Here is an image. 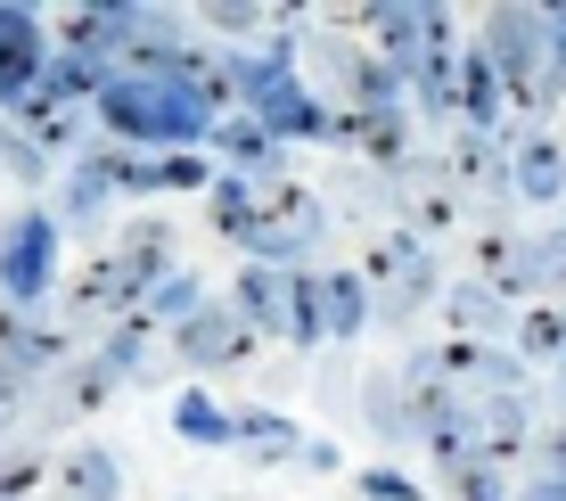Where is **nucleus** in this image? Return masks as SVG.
Listing matches in <instances>:
<instances>
[{"label":"nucleus","mask_w":566,"mask_h":501,"mask_svg":"<svg viewBox=\"0 0 566 501\" xmlns=\"http://www.w3.org/2000/svg\"><path fill=\"white\" fill-rule=\"evenodd\" d=\"M99 124L115 132L124 148H198L213 140V115L198 107V91L172 83V74H115L99 91Z\"/></svg>","instance_id":"f257e3e1"},{"label":"nucleus","mask_w":566,"mask_h":501,"mask_svg":"<svg viewBox=\"0 0 566 501\" xmlns=\"http://www.w3.org/2000/svg\"><path fill=\"white\" fill-rule=\"evenodd\" d=\"M156 280H172V230L165 222H132L99 263H83L66 288L74 313H140L156 296Z\"/></svg>","instance_id":"f03ea898"},{"label":"nucleus","mask_w":566,"mask_h":501,"mask_svg":"<svg viewBox=\"0 0 566 501\" xmlns=\"http://www.w3.org/2000/svg\"><path fill=\"white\" fill-rule=\"evenodd\" d=\"M476 50L493 58V74H501V91H510L517 115L558 107V91H551V9H493Z\"/></svg>","instance_id":"7ed1b4c3"},{"label":"nucleus","mask_w":566,"mask_h":501,"mask_svg":"<svg viewBox=\"0 0 566 501\" xmlns=\"http://www.w3.org/2000/svg\"><path fill=\"white\" fill-rule=\"evenodd\" d=\"M321 239V198L296 181V173H263L255 181V215H247V255L255 263H296L304 247Z\"/></svg>","instance_id":"20e7f679"},{"label":"nucleus","mask_w":566,"mask_h":501,"mask_svg":"<svg viewBox=\"0 0 566 501\" xmlns=\"http://www.w3.org/2000/svg\"><path fill=\"white\" fill-rule=\"evenodd\" d=\"M361 280H369V296H378L386 321H411L419 304L443 296V288H436V255L419 247V230H386V239H369Z\"/></svg>","instance_id":"39448f33"},{"label":"nucleus","mask_w":566,"mask_h":501,"mask_svg":"<svg viewBox=\"0 0 566 501\" xmlns=\"http://www.w3.org/2000/svg\"><path fill=\"white\" fill-rule=\"evenodd\" d=\"M50 280H57V215L25 206V215H9V230H0V296L42 304Z\"/></svg>","instance_id":"423d86ee"},{"label":"nucleus","mask_w":566,"mask_h":501,"mask_svg":"<svg viewBox=\"0 0 566 501\" xmlns=\"http://www.w3.org/2000/svg\"><path fill=\"white\" fill-rule=\"evenodd\" d=\"M247 115H255V124L271 132V140H328V132H337V107L321 100V91L304 83V74H280V83H263L255 100H247Z\"/></svg>","instance_id":"0eeeda50"},{"label":"nucleus","mask_w":566,"mask_h":501,"mask_svg":"<svg viewBox=\"0 0 566 501\" xmlns=\"http://www.w3.org/2000/svg\"><path fill=\"white\" fill-rule=\"evenodd\" d=\"M172 354H181L189 370H230V362L255 354V321H247L239 304H198V313L172 330Z\"/></svg>","instance_id":"6e6552de"},{"label":"nucleus","mask_w":566,"mask_h":501,"mask_svg":"<svg viewBox=\"0 0 566 501\" xmlns=\"http://www.w3.org/2000/svg\"><path fill=\"white\" fill-rule=\"evenodd\" d=\"M50 66V25L17 0H0V107H17Z\"/></svg>","instance_id":"1a4fd4ad"},{"label":"nucleus","mask_w":566,"mask_h":501,"mask_svg":"<svg viewBox=\"0 0 566 501\" xmlns=\"http://www.w3.org/2000/svg\"><path fill=\"white\" fill-rule=\"evenodd\" d=\"M436 370L452 378V387H484V395H517L525 362H517V345H468V337H443V345H436Z\"/></svg>","instance_id":"9d476101"},{"label":"nucleus","mask_w":566,"mask_h":501,"mask_svg":"<svg viewBox=\"0 0 566 501\" xmlns=\"http://www.w3.org/2000/svg\"><path fill=\"white\" fill-rule=\"evenodd\" d=\"M328 140H345V148H361V157H378V165H411L402 148H411V107H337V132Z\"/></svg>","instance_id":"9b49d317"},{"label":"nucleus","mask_w":566,"mask_h":501,"mask_svg":"<svg viewBox=\"0 0 566 501\" xmlns=\"http://www.w3.org/2000/svg\"><path fill=\"white\" fill-rule=\"evenodd\" d=\"M510 189L525 206H558L566 198V140H551V132H517L510 148Z\"/></svg>","instance_id":"f8f14e48"},{"label":"nucleus","mask_w":566,"mask_h":501,"mask_svg":"<svg viewBox=\"0 0 566 501\" xmlns=\"http://www.w3.org/2000/svg\"><path fill=\"white\" fill-rule=\"evenodd\" d=\"M50 501H124V469L107 445H74L50 460Z\"/></svg>","instance_id":"ddd939ff"},{"label":"nucleus","mask_w":566,"mask_h":501,"mask_svg":"<svg viewBox=\"0 0 566 501\" xmlns=\"http://www.w3.org/2000/svg\"><path fill=\"white\" fill-rule=\"evenodd\" d=\"M124 362L115 354H91V362H74V370H57V395H50V428H74V419H91L99 403L124 387Z\"/></svg>","instance_id":"4468645a"},{"label":"nucleus","mask_w":566,"mask_h":501,"mask_svg":"<svg viewBox=\"0 0 566 501\" xmlns=\"http://www.w3.org/2000/svg\"><path fill=\"white\" fill-rule=\"evenodd\" d=\"M57 354H66V337H57L33 304H9V313H0V362H17V370L33 378V370H50Z\"/></svg>","instance_id":"2eb2a0df"},{"label":"nucleus","mask_w":566,"mask_h":501,"mask_svg":"<svg viewBox=\"0 0 566 501\" xmlns=\"http://www.w3.org/2000/svg\"><path fill=\"white\" fill-rule=\"evenodd\" d=\"M525 445H534V436H525V395H484L476 403V460L510 469Z\"/></svg>","instance_id":"dca6fc26"},{"label":"nucleus","mask_w":566,"mask_h":501,"mask_svg":"<svg viewBox=\"0 0 566 501\" xmlns=\"http://www.w3.org/2000/svg\"><path fill=\"white\" fill-rule=\"evenodd\" d=\"M443 181L452 189H510V148H493V132H460L443 148Z\"/></svg>","instance_id":"f3484780"},{"label":"nucleus","mask_w":566,"mask_h":501,"mask_svg":"<svg viewBox=\"0 0 566 501\" xmlns=\"http://www.w3.org/2000/svg\"><path fill=\"white\" fill-rule=\"evenodd\" d=\"M501 115H510V91H501L493 58H484V50H460V124H468V132H501Z\"/></svg>","instance_id":"a211bd4d"},{"label":"nucleus","mask_w":566,"mask_h":501,"mask_svg":"<svg viewBox=\"0 0 566 501\" xmlns=\"http://www.w3.org/2000/svg\"><path fill=\"white\" fill-rule=\"evenodd\" d=\"M443 321H452V337H468V345H501V330H510V304H501L493 288L460 280L452 296H443Z\"/></svg>","instance_id":"6ab92c4d"},{"label":"nucleus","mask_w":566,"mask_h":501,"mask_svg":"<svg viewBox=\"0 0 566 501\" xmlns=\"http://www.w3.org/2000/svg\"><path fill=\"white\" fill-rule=\"evenodd\" d=\"M213 157H222L230 173H247V181H255V165H263V173H280V140H271L255 115H222V124H213Z\"/></svg>","instance_id":"aec40b11"},{"label":"nucleus","mask_w":566,"mask_h":501,"mask_svg":"<svg viewBox=\"0 0 566 501\" xmlns=\"http://www.w3.org/2000/svg\"><path fill=\"white\" fill-rule=\"evenodd\" d=\"M172 436L181 445H198V452H213V445H239V411H222L206 387H189L181 403H172Z\"/></svg>","instance_id":"412c9836"},{"label":"nucleus","mask_w":566,"mask_h":501,"mask_svg":"<svg viewBox=\"0 0 566 501\" xmlns=\"http://www.w3.org/2000/svg\"><path fill=\"white\" fill-rule=\"evenodd\" d=\"M213 181H222V165L206 148H165V157H140V173H132V189H213Z\"/></svg>","instance_id":"4be33fe9"},{"label":"nucleus","mask_w":566,"mask_h":501,"mask_svg":"<svg viewBox=\"0 0 566 501\" xmlns=\"http://www.w3.org/2000/svg\"><path fill=\"white\" fill-rule=\"evenodd\" d=\"M230 304L255 321V337H263V330H287V280L271 272V263H247L239 288H230Z\"/></svg>","instance_id":"5701e85b"},{"label":"nucleus","mask_w":566,"mask_h":501,"mask_svg":"<svg viewBox=\"0 0 566 501\" xmlns=\"http://www.w3.org/2000/svg\"><path fill=\"white\" fill-rule=\"evenodd\" d=\"M321 304H328V337H361L369 313H378V296H369L361 272H321Z\"/></svg>","instance_id":"b1692460"},{"label":"nucleus","mask_w":566,"mask_h":501,"mask_svg":"<svg viewBox=\"0 0 566 501\" xmlns=\"http://www.w3.org/2000/svg\"><path fill=\"white\" fill-rule=\"evenodd\" d=\"M517 362H566V304H525L517 313Z\"/></svg>","instance_id":"393cba45"},{"label":"nucleus","mask_w":566,"mask_h":501,"mask_svg":"<svg viewBox=\"0 0 566 501\" xmlns=\"http://www.w3.org/2000/svg\"><path fill=\"white\" fill-rule=\"evenodd\" d=\"M239 445L255 460H304V428L287 411H239Z\"/></svg>","instance_id":"a878e982"},{"label":"nucleus","mask_w":566,"mask_h":501,"mask_svg":"<svg viewBox=\"0 0 566 501\" xmlns=\"http://www.w3.org/2000/svg\"><path fill=\"white\" fill-rule=\"evenodd\" d=\"M328 337V304H321V272H287V345H321Z\"/></svg>","instance_id":"bb28decb"},{"label":"nucleus","mask_w":566,"mask_h":501,"mask_svg":"<svg viewBox=\"0 0 566 501\" xmlns=\"http://www.w3.org/2000/svg\"><path fill=\"white\" fill-rule=\"evenodd\" d=\"M525 263H534V296L542 304H566V222L542 230V239H525Z\"/></svg>","instance_id":"cd10ccee"},{"label":"nucleus","mask_w":566,"mask_h":501,"mask_svg":"<svg viewBox=\"0 0 566 501\" xmlns=\"http://www.w3.org/2000/svg\"><path fill=\"white\" fill-rule=\"evenodd\" d=\"M443 493H452V501H517L510 469H493V460H460V469H443Z\"/></svg>","instance_id":"c85d7f7f"},{"label":"nucleus","mask_w":566,"mask_h":501,"mask_svg":"<svg viewBox=\"0 0 566 501\" xmlns=\"http://www.w3.org/2000/svg\"><path fill=\"white\" fill-rule=\"evenodd\" d=\"M140 313L156 321V330H181V321L198 313V272H172V280H156V296L140 304Z\"/></svg>","instance_id":"c756f323"},{"label":"nucleus","mask_w":566,"mask_h":501,"mask_svg":"<svg viewBox=\"0 0 566 501\" xmlns=\"http://www.w3.org/2000/svg\"><path fill=\"white\" fill-rule=\"evenodd\" d=\"M247 215H255V181H247V173H222V181H213V222H222V239H247Z\"/></svg>","instance_id":"7c9ffc66"},{"label":"nucleus","mask_w":566,"mask_h":501,"mask_svg":"<svg viewBox=\"0 0 566 501\" xmlns=\"http://www.w3.org/2000/svg\"><path fill=\"white\" fill-rule=\"evenodd\" d=\"M33 486H50V452H9L0 460V501H33Z\"/></svg>","instance_id":"2f4dec72"},{"label":"nucleus","mask_w":566,"mask_h":501,"mask_svg":"<svg viewBox=\"0 0 566 501\" xmlns=\"http://www.w3.org/2000/svg\"><path fill=\"white\" fill-rule=\"evenodd\" d=\"M354 486H361V501H419V486H411V477H395V469H361Z\"/></svg>","instance_id":"473e14b6"},{"label":"nucleus","mask_w":566,"mask_h":501,"mask_svg":"<svg viewBox=\"0 0 566 501\" xmlns=\"http://www.w3.org/2000/svg\"><path fill=\"white\" fill-rule=\"evenodd\" d=\"M25 387H33V378L17 370V362H0V436H9V419H17V403H25Z\"/></svg>","instance_id":"72a5a7b5"},{"label":"nucleus","mask_w":566,"mask_h":501,"mask_svg":"<svg viewBox=\"0 0 566 501\" xmlns=\"http://www.w3.org/2000/svg\"><path fill=\"white\" fill-rule=\"evenodd\" d=\"M551 91L566 100V9H551Z\"/></svg>","instance_id":"f704fd0d"},{"label":"nucleus","mask_w":566,"mask_h":501,"mask_svg":"<svg viewBox=\"0 0 566 501\" xmlns=\"http://www.w3.org/2000/svg\"><path fill=\"white\" fill-rule=\"evenodd\" d=\"M206 25H222V33H255V25H263V9H206Z\"/></svg>","instance_id":"c9c22d12"},{"label":"nucleus","mask_w":566,"mask_h":501,"mask_svg":"<svg viewBox=\"0 0 566 501\" xmlns=\"http://www.w3.org/2000/svg\"><path fill=\"white\" fill-rule=\"evenodd\" d=\"M542 477H558V486H566V428L542 436Z\"/></svg>","instance_id":"e433bc0d"},{"label":"nucleus","mask_w":566,"mask_h":501,"mask_svg":"<svg viewBox=\"0 0 566 501\" xmlns=\"http://www.w3.org/2000/svg\"><path fill=\"white\" fill-rule=\"evenodd\" d=\"M517 501H566L558 477H534V486H517Z\"/></svg>","instance_id":"4c0bfd02"},{"label":"nucleus","mask_w":566,"mask_h":501,"mask_svg":"<svg viewBox=\"0 0 566 501\" xmlns=\"http://www.w3.org/2000/svg\"><path fill=\"white\" fill-rule=\"evenodd\" d=\"M558 403H566V362H558Z\"/></svg>","instance_id":"58836bf2"},{"label":"nucleus","mask_w":566,"mask_h":501,"mask_svg":"<svg viewBox=\"0 0 566 501\" xmlns=\"http://www.w3.org/2000/svg\"><path fill=\"white\" fill-rule=\"evenodd\" d=\"M558 140H566V132H558Z\"/></svg>","instance_id":"ea45409f"}]
</instances>
